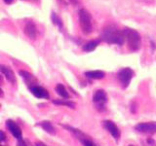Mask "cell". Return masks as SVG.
<instances>
[{
  "instance_id": "17",
  "label": "cell",
  "mask_w": 156,
  "mask_h": 146,
  "mask_svg": "<svg viewBox=\"0 0 156 146\" xmlns=\"http://www.w3.org/2000/svg\"><path fill=\"white\" fill-rule=\"evenodd\" d=\"M54 104H58V105H66L68 107L74 108L75 107V103L72 101H68V100H53Z\"/></svg>"
},
{
  "instance_id": "24",
  "label": "cell",
  "mask_w": 156,
  "mask_h": 146,
  "mask_svg": "<svg viewBox=\"0 0 156 146\" xmlns=\"http://www.w3.org/2000/svg\"><path fill=\"white\" fill-rule=\"evenodd\" d=\"M4 2L6 4H10V3H12V2H13V0H4Z\"/></svg>"
},
{
  "instance_id": "19",
  "label": "cell",
  "mask_w": 156,
  "mask_h": 146,
  "mask_svg": "<svg viewBox=\"0 0 156 146\" xmlns=\"http://www.w3.org/2000/svg\"><path fill=\"white\" fill-rule=\"evenodd\" d=\"M82 141V143H83V145L84 146H96L94 143L91 141L90 139H88V138H85V137H83V138H81L80 139Z\"/></svg>"
},
{
  "instance_id": "8",
  "label": "cell",
  "mask_w": 156,
  "mask_h": 146,
  "mask_svg": "<svg viewBox=\"0 0 156 146\" xmlns=\"http://www.w3.org/2000/svg\"><path fill=\"white\" fill-rule=\"evenodd\" d=\"M93 101L99 106H103L107 101V95L104 90H98L93 95Z\"/></svg>"
},
{
  "instance_id": "6",
  "label": "cell",
  "mask_w": 156,
  "mask_h": 146,
  "mask_svg": "<svg viewBox=\"0 0 156 146\" xmlns=\"http://www.w3.org/2000/svg\"><path fill=\"white\" fill-rule=\"evenodd\" d=\"M29 90H30V92L32 93V95H35L38 99H49L50 97L49 92L43 87L32 86V87H29Z\"/></svg>"
},
{
  "instance_id": "4",
  "label": "cell",
  "mask_w": 156,
  "mask_h": 146,
  "mask_svg": "<svg viewBox=\"0 0 156 146\" xmlns=\"http://www.w3.org/2000/svg\"><path fill=\"white\" fill-rule=\"evenodd\" d=\"M117 76H118V79H119L122 88L126 89V88L129 86V84H130L132 78H133L134 72L131 68H128V67L123 68V69H121L119 72H118Z\"/></svg>"
},
{
  "instance_id": "21",
  "label": "cell",
  "mask_w": 156,
  "mask_h": 146,
  "mask_svg": "<svg viewBox=\"0 0 156 146\" xmlns=\"http://www.w3.org/2000/svg\"><path fill=\"white\" fill-rule=\"evenodd\" d=\"M17 146H28V145H26V143L23 141V139H21L19 140V142L17 143Z\"/></svg>"
},
{
  "instance_id": "5",
  "label": "cell",
  "mask_w": 156,
  "mask_h": 146,
  "mask_svg": "<svg viewBox=\"0 0 156 146\" xmlns=\"http://www.w3.org/2000/svg\"><path fill=\"white\" fill-rule=\"evenodd\" d=\"M136 130L144 134H154L156 132V124L154 123H141L135 127Z\"/></svg>"
},
{
  "instance_id": "26",
  "label": "cell",
  "mask_w": 156,
  "mask_h": 146,
  "mask_svg": "<svg viewBox=\"0 0 156 146\" xmlns=\"http://www.w3.org/2000/svg\"><path fill=\"white\" fill-rule=\"evenodd\" d=\"M3 97V92H2V90L0 89V97Z\"/></svg>"
},
{
  "instance_id": "12",
  "label": "cell",
  "mask_w": 156,
  "mask_h": 146,
  "mask_svg": "<svg viewBox=\"0 0 156 146\" xmlns=\"http://www.w3.org/2000/svg\"><path fill=\"white\" fill-rule=\"evenodd\" d=\"M25 32H26V35H28L30 39H35L36 33H37L35 25H34L33 23H31V22H28V23L26 25Z\"/></svg>"
},
{
  "instance_id": "18",
  "label": "cell",
  "mask_w": 156,
  "mask_h": 146,
  "mask_svg": "<svg viewBox=\"0 0 156 146\" xmlns=\"http://www.w3.org/2000/svg\"><path fill=\"white\" fill-rule=\"evenodd\" d=\"M52 21H53V23L55 25H57L58 27L61 28L63 27V23H61V20L60 18L58 17V15L56 13H52Z\"/></svg>"
},
{
  "instance_id": "25",
  "label": "cell",
  "mask_w": 156,
  "mask_h": 146,
  "mask_svg": "<svg viewBox=\"0 0 156 146\" xmlns=\"http://www.w3.org/2000/svg\"><path fill=\"white\" fill-rule=\"evenodd\" d=\"M2 82H3V78H2V76L0 75V85L2 84Z\"/></svg>"
},
{
  "instance_id": "11",
  "label": "cell",
  "mask_w": 156,
  "mask_h": 146,
  "mask_svg": "<svg viewBox=\"0 0 156 146\" xmlns=\"http://www.w3.org/2000/svg\"><path fill=\"white\" fill-rule=\"evenodd\" d=\"M20 75L29 87L35 86L34 84H35V82H36V79L34 78L33 75H31L29 72H28V71H26V70H21L20 71Z\"/></svg>"
},
{
  "instance_id": "16",
  "label": "cell",
  "mask_w": 156,
  "mask_h": 146,
  "mask_svg": "<svg viewBox=\"0 0 156 146\" xmlns=\"http://www.w3.org/2000/svg\"><path fill=\"white\" fill-rule=\"evenodd\" d=\"M56 92H57L61 97H63L64 99H69V95H68V93L66 90V88H64V85L58 84L57 87H56Z\"/></svg>"
},
{
  "instance_id": "7",
  "label": "cell",
  "mask_w": 156,
  "mask_h": 146,
  "mask_svg": "<svg viewBox=\"0 0 156 146\" xmlns=\"http://www.w3.org/2000/svg\"><path fill=\"white\" fill-rule=\"evenodd\" d=\"M6 126H7L8 130H9L11 132H12V134L14 135L16 138L19 139V140L23 139V138H21V136H23V135H21V131L20 127H19L14 121L8 120L6 122Z\"/></svg>"
},
{
  "instance_id": "13",
  "label": "cell",
  "mask_w": 156,
  "mask_h": 146,
  "mask_svg": "<svg viewBox=\"0 0 156 146\" xmlns=\"http://www.w3.org/2000/svg\"><path fill=\"white\" fill-rule=\"evenodd\" d=\"M41 128L44 130L45 132H48L50 134H56V131H55V128L53 127V125L51 124V122L49 121H43L41 123L38 124Z\"/></svg>"
},
{
  "instance_id": "14",
  "label": "cell",
  "mask_w": 156,
  "mask_h": 146,
  "mask_svg": "<svg viewBox=\"0 0 156 146\" xmlns=\"http://www.w3.org/2000/svg\"><path fill=\"white\" fill-rule=\"evenodd\" d=\"M85 75L91 79H103L104 77V72L101 70L87 71V72H85Z\"/></svg>"
},
{
  "instance_id": "27",
  "label": "cell",
  "mask_w": 156,
  "mask_h": 146,
  "mask_svg": "<svg viewBox=\"0 0 156 146\" xmlns=\"http://www.w3.org/2000/svg\"><path fill=\"white\" fill-rule=\"evenodd\" d=\"M130 146H133V145H130Z\"/></svg>"
},
{
  "instance_id": "22",
  "label": "cell",
  "mask_w": 156,
  "mask_h": 146,
  "mask_svg": "<svg viewBox=\"0 0 156 146\" xmlns=\"http://www.w3.org/2000/svg\"><path fill=\"white\" fill-rule=\"evenodd\" d=\"M34 146H47V145L44 144V143H42V142H36L35 144H34Z\"/></svg>"
},
{
  "instance_id": "3",
  "label": "cell",
  "mask_w": 156,
  "mask_h": 146,
  "mask_svg": "<svg viewBox=\"0 0 156 146\" xmlns=\"http://www.w3.org/2000/svg\"><path fill=\"white\" fill-rule=\"evenodd\" d=\"M79 23L82 31L85 34L92 32V22H91V15L86 9H81L79 11Z\"/></svg>"
},
{
  "instance_id": "23",
  "label": "cell",
  "mask_w": 156,
  "mask_h": 146,
  "mask_svg": "<svg viewBox=\"0 0 156 146\" xmlns=\"http://www.w3.org/2000/svg\"><path fill=\"white\" fill-rule=\"evenodd\" d=\"M69 1H70L71 3H72V4H74V5L78 3V0H69Z\"/></svg>"
},
{
  "instance_id": "10",
  "label": "cell",
  "mask_w": 156,
  "mask_h": 146,
  "mask_svg": "<svg viewBox=\"0 0 156 146\" xmlns=\"http://www.w3.org/2000/svg\"><path fill=\"white\" fill-rule=\"evenodd\" d=\"M0 71L2 72V74L6 77V79L10 83H13L15 84L17 79H16V75L14 73V71L11 69L10 67H8L6 65H0Z\"/></svg>"
},
{
  "instance_id": "9",
  "label": "cell",
  "mask_w": 156,
  "mask_h": 146,
  "mask_svg": "<svg viewBox=\"0 0 156 146\" xmlns=\"http://www.w3.org/2000/svg\"><path fill=\"white\" fill-rule=\"evenodd\" d=\"M104 124L106 129L110 132V134H111L114 138H116V139L119 138V137H120V131H119V129H118V127L113 123V122L104 121Z\"/></svg>"
},
{
  "instance_id": "20",
  "label": "cell",
  "mask_w": 156,
  "mask_h": 146,
  "mask_svg": "<svg viewBox=\"0 0 156 146\" xmlns=\"http://www.w3.org/2000/svg\"><path fill=\"white\" fill-rule=\"evenodd\" d=\"M6 134H5V132H2V131H0V146L2 145V142H4V141H6Z\"/></svg>"
},
{
  "instance_id": "2",
  "label": "cell",
  "mask_w": 156,
  "mask_h": 146,
  "mask_svg": "<svg viewBox=\"0 0 156 146\" xmlns=\"http://www.w3.org/2000/svg\"><path fill=\"white\" fill-rule=\"evenodd\" d=\"M123 33H124L125 38L127 39L129 49L133 52L139 50L142 45V39H141V35H139L138 31L131 28H126L123 30Z\"/></svg>"
},
{
  "instance_id": "15",
  "label": "cell",
  "mask_w": 156,
  "mask_h": 146,
  "mask_svg": "<svg viewBox=\"0 0 156 146\" xmlns=\"http://www.w3.org/2000/svg\"><path fill=\"white\" fill-rule=\"evenodd\" d=\"M99 40H93V41H90L88 42V43H86L84 45V47H83V50H84L85 52H92L94 50L96 49L97 46L99 45Z\"/></svg>"
},
{
  "instance_id": "1",
  "label": "cell",
  "mask_w": 156,
  "mask_h": 146,
  "mask_svg": "<svg viewBox=\"0 0 156 146\" xmlns=\"http://www.w3.org/2000/svg\"><path fill=\"white\" fill-rule=\"evenodd\" d=\"M101 38H103L104 41H106L109 44L117 45H122L125 40V36L123 31L119 30V29H117L112 25L106 26L104 29L103 33H101Z\"/></svg>"
}]
</instances>
